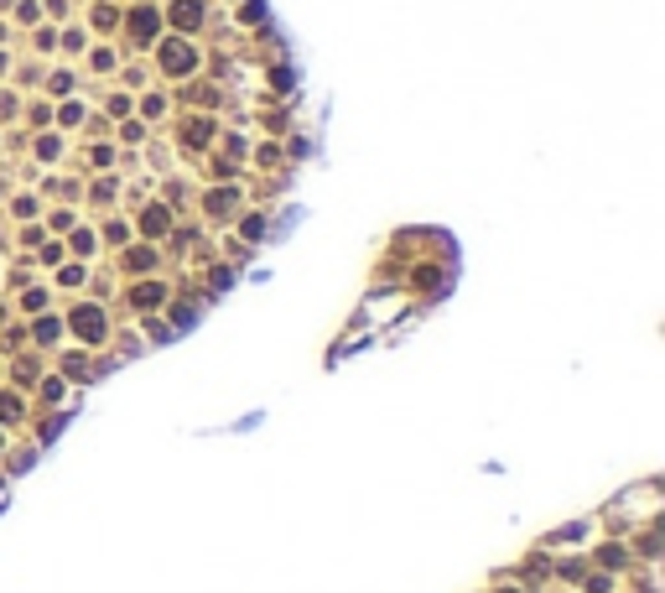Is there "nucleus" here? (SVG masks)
<instances>
[{"label": "nucleus", "instance_id": "nucleus-1", "mask_svg": "<svg viewBox=\"0 0 665 593\" xmlns=\"http://www.w3.org/2000/svg\"><path fill=\"white\" fill-rule=\"evenodd\" d=\"M78 333H89V338H99V312H78Z\"/></svg>", "mask_w": 665, "mask_h": 593}]
</instances>
